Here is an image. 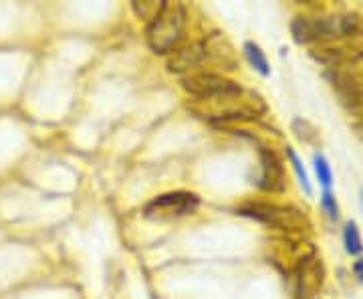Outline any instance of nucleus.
<instances>
[{
	"mask_svg": "<svg viewBox=\"0 0 363 299\" xmlns=\"http://www.w3.org/2000/svg\"><path fill=\"white\" fill-rule=\"evenodd\" d=\"M236 85H238L236 81L224 77L220 73H214V71H194V73L182 77L184 92L192 95L194 99H208V97L220 95V93L234 89Z\"/></svg>",
	"mask_w": 363,
	"mask_h": 299,
	"instance_id": "obj_7",
	"label": "nucleus"
},
{
	"mask_svg": "<svg viewBox=\"0 0 363 299\" xmlns=\"http://www.w3.org/2000/svg\"><path fill=\"white\" fill-rule=\"evenodd\" d=\"M200 205V198L194 192H166L154 198L150 205L143 208V217L152 219V221H172V219H180L186 214H192Z\"/></svg>",
	"mask_w": 363,
	"mask_h": 299,
	"instance_id": "obj_6",
	"label": "nucleus"
},
{
	"mask_svg": "<svg viewBox=\"0 0 363 299\" xmlns=\"http://www.w3.org/2000/svg\"><path fill=\"white\" fill-rule=\"evenodd\" d=\"M202 67V47L200 43H192L188 47L174 49L168 57V69L172 73H194V69Z\"/></svg>",
	"mask_w": 363,
	"mask_h": 299,
	"instance_id": "obj_10",
	"label": "nucleus"
},
{
	"mask_svg": "<svg viewBox=\"0 0 363 299\" xmlns=\"http://www.w3.org/2000/svg\"><path fill=\"white\" fill-rule=\"evenodd\" d=\"M362 205H363V190H362Z\"/></svg>",
	"mask_w": 363,
	"mask_h": 299,
	"instance_id": "obj_19",
	"label": "nucleus"
},
{
	"mask_svg": "<svg viewBox=\"0 0 363 299\" xmlns=\"http://www.w3.org/2000/svg\"><path fill=\"white\" fill-rule=\"evenodd\" d=\"M186 28V9L180 2H164L162 11L156 18L147 25L145 39L150 49L157 55H168L172 53Z\"/></svg>",
	"mask_w": 363,
	"mask_h": 299,
	"instance_id": "obj_4",
	"label": "nucleus"
},
{
	"mask_svg": "<svg viewBox=\"0 0 363 299\" xmlns=\"http://www.w3.org/2000/svg\"><path fill=\"white\" fill-rule=\"evenodd\" d=\"M245 57H247L248 63L252 65V69H257L262 77H269V75H271L269 59H267L264 51L260 49L257 43H252V40H247V43H245Z\"/></svg>",
	"mask_w": 363,
	"mask_h": 299,
	"instance_id": "obj_11",
	"label": "nucleus"
},
{
	"mask_svg": "<svg viewBox=\"0 0 363 299\" xmlns=\"http://www.w3.org/2000/svg\"><path fill=\"white\" fill-rule=\"evenodd\" d=\"M202 47V65L218 67L222 71H234L238 67V53L224 33H210L200 40Z\"/></svg>",
	"mask_w": 363,
	"mask_h": 299,
	"instance_id": "obj_8",
	"label": "nucleus"
},
{
	"mask_svg": "<svg viewBox=\"0 0 363 299\" xmlns=\"http://www.w3.org/2000/svg\"><path fill=\"white\" fill-rule=\"evenodd\" d=\"M188 107L196 116L212 124H233V121H250L267 114V104L259 93L242 87L240 83L220 95L208 99H192Z\"/></svg>",
	"mask_w": 363,
	"mask_h": 299,
	"instance_id": "obj_2",
	"label": "nucleus"
},
{
	"mask_svg": "<svg viewBox=\"0 0 363 299\" xmlns=\"http://www.w3.org/2000/svg\"><path fill=\"white\" fill-rule=\"evenodd\" d=\"M353 275L357 277V281L363 286V257H359L353 263Z\"/></svg>",
	"mask_w": 363,
	"mask_h": 299,
	"instance_id": "obj_18",
	"label": "nucleus"
},
{
	"mask_svg": "<svg viewBox=\"0 0 363 299\" xmlns=\"http://www.w3.org/2000/svg\"><path fill=\"white\" fill-rule=\"evenodd\" d=\"M286 156L291 160V166L295 170V174H297L298 184L303 186V190L307 192V195H313V186L311 180H309V176H307V170L303 166V162H301V158L297 156V152L293 150V148H286Z\"/></svg>",
	"mask_w": 363,
	"mask_h": 299,
	"instance_id": "obj_14",
	"label": "nucleus"
},
{
	"mask_svg": "<svg viewBox=\"0 0 363 299\" xmlns=\"http://www.w3.org/2000/svg\"><path fill=\"white\" fill-rule=\"evenodd\" d=\"M260 174L257 186L267 192H283L286 186V172L283 160L271 148H260Z\"/></svg>",
	"mask_w": 363,
	"mask_h": 299,
	"instance_id": "obj_9",
	"label": "nucleus"
},
{
	"mask_svg": "<svg viewBox=\"0 0 363 299\" xmlns=\"http://www.w3.org/2000/svg\"><path fill=\"white\" fill-rule=\"evenodd\" d=\"M291 33L298 45L363 40V18L355 13L301 14L293 18Z\"/></svg>",
	"mask_w": 363,
	"mask_h": 299,
	"instance_id": "obj_1",
	"label": "nucleus"
},
{
	"mask_svg": "<svg viewBox=\"0 0 363 299\" xmlns=\"http://www.w3.org/2000/svg\"><path fill=\"white\" fill-rule=\"evenodd\" d=\"M162 6H164V2H133L131 4L133 13L138 14L140 18H143V21H147V25L160 14Z\"/></svg>",
	"mask_w": 363,
	"mask_h": 299,
	"instance_id": "obj_16",
	"label": "nucleus"
},
{
	"mask_svg": "<svg viewBox=\"0 0 363 299\" xmlns=\"http://www.w3.org/2000/svg\"><path fill=\"white\" fill-rule=\"evenodd\" d=\"M293 131H295V136H297L298 140L303 143H307V146L317 148L321 143V134H319V130L313 126L311 121H307L303 117L293 119Z\"/></svg>",
	"mask_w": 363,
	"mask_h": 299,
	"instance_id": "obj_12",
	"label": "nucleus"
},
{
	"mask_svg": "<svg viewBox=\"0 0 363 299\" xmlns=\"http://www.w3.org/2000/svg\"><path fill=\"white\" fill-rule=\"evenodd\" d=\"M238 214L264 222L279 231L289 234H305L311 231L309 217L293 205H277V202H247L238 207Z\"/></svg>",
	"mask_w": 363,
	"mask_h": 299,
	"instance_id": "obj_3",
	"label": "nucleus"
},
{
	"mask_svg": "<svg viewBox=\"0 0 363 299\" xmlns=\"http://www.w3.org/2000/svg\"><path fill=\"white\" fill-rule=\"evenodd\" d=\"M321 208H323V212L331 219V221H337L339 205L331 190H323V195H321Z\"/></svg>",
	"mask_w": 363,
	"mask_h": 299,
	"instance_id": "obj_17",
	"label": "nucleus"
},
{
	"mask_svg": "<svg viewBox=\"0 0 363 299\" xmlns=\"http://www.w3.org/2000/svg\"><path fill=\"white\" fill-rule=\"evenodd\" d=\"M343 243H345V251L350 255H362L363 251V241L362 233L357 229V224L353 221H350L343 229Z\"/></svg>",
	"mask_w": 363,
	"mask_h": 299,
	"instance_id": "obj_13",
	"label": "nucleus"
},
{
	"mask_svg": "<svg viewBox=\"0 0 363 299\" xmlns=\"http://www.w3.org/2000/svg\"><path fill=\"white\" fill-rule=\"evenodd\" d=\"M291 279V291L295 299H313L319 295L325 286V263L317 249L309 251L303 259L293 267V271L286 275Z\"/></svg>",
	"mask_w": 363,
	"mask_h": 299,
	"instance_id": "obj_5",
	"label": "nucleus"
},
{
	"mask_svg": "<svg viewBox=\"0 0 363 299\" xmlns=\"http://www.w3.org/2000/svg\"><path fill=\"white\" fill-rule=\"evenodd\" d=\"M313 162H315V172H317V178H319V183L323 186V190H331V184H333L331 166L327 164V160L321 154H315Z\"/></svg>",
	"mask_w": 363,
	"mask_h": 299,
	"instance_id": "obj_15",
	"label": "nucleus"
}]
</instances>
